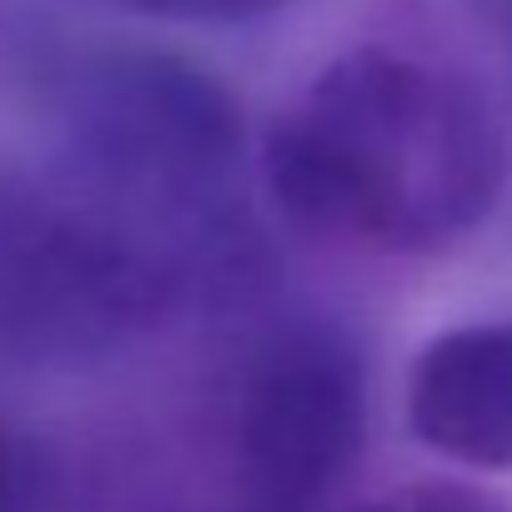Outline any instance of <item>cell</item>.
<instances>
[{
	"instance_id": "cell-1",
	"label": "cell",
	"mask_w": 512,
	"mask_h": 512,
	"mask_svg": "<svg viewBox=\"0 0 512 512\" xmlns=\"http://www.w3.org/2000/svg\"><path fill=\"white\" fill-rule=\"evenodd\" d=\"M262 171L282 216L307 236L417 256L492 216L507 186V141L462 76L362 46L277 116Z\"/></svg>"
},
{
	"instance_id": "cell-2",
	"label": "cell",
	"mask_w": 512,
	"mask_h": 512,
	"mask_svg": "<svg viewBox=\"0 0 512 512\" xmlns=\"http://www.w3.org/2000/svg\"><path fill=\"white\" fill-rule=\"evenodd\" d=\"M181 297V267L141 226L66 176L0 161V352L26 367H96Z\"/></svg>"
},
{
	"instance_id": "cell-3",
	"label": "cell",
	"mask_w": 512,
	"mask_h": 512,
	"mask_svg": "<svg viewBox=\"0 0 512 512\" xmlns=\"http://www.w3.org/2000/svg\"><path fill=\"white\" fill-rule=\"evenodd\" d=\"M51 111L66 181L121 221L201 206L241 156V106L176 51H76L51 71Z\"/></svg>"
},
{
	"instance_id": "cell-4",
	"label": "cell",
	"mask_w": 512,
	"mask_h": 512,
	"mask_svg": "<svg viewBox=\"0 0 512 512\" xmlns=\"http://www.w3.org/2000/svg\"><path fill=\"white\" fill-rule=\"evenodd\" d=\"M367 377L357 352L332 332H292L256 362L236 452L251 512H322L362 452Z\"/></svg>"
},
{
	"instance_id": "cell-5",
	"label": "cell",
	"mask_w": 512,
	"mask_h": 512,
	"mask_svg": "<svg viewBox=\"0 0 512 512\" xmlns=\"http://www.w3.org/2000/svg\"><path fill=\"white\" fill-rule=\"evenodd\" d=\"M407 417L422 447L477 472H512V322L432 337L407 377Z\"/></svg>"
},
{
	"instance_id": "cell-6",
	"label": "cell",
	"mask_w": 512,
	"mask_h": 512,
	"mask_svg": "<svg viewBox=\"0 0 512 512\" xmlns=\"http://www.w3.org/2000/svg\"><path fill=\"white\" fill-rule=\"evenodd\" d=\"M0 512H56V482L41 442L0 417Z\"/></svg>"
},
{
	"instance_id": "cell-7",
	"label": "cell",
	"mask_w": 512,
	"mask_h": 512,
	"mask_svg": "<svg viewBox=\"0 0 512 512\" xmlns=\"http://www.w3.org/2000/svg\"><path fill=\"white\" fill-rule=\"evenodd\" d=\"M106 11L146 16V21H176V26H251L272 21L297 0H91Z\"/></svg>"
},
{
	"instance_id": "cell-8",
	"label": "cell",
	"mask_w": 512,
	"mask_h": 512,
	"mask_svg": "<svg viewBox=\"0 0 512 512\" xmlns=\"http://www.w3.org/2000/svg\"><path fill=\"white\" fill-rule=\"evenodd\" d=\"M362 512H512V502H502L487 487L472 482H452V477H422L407 482L397 492H382L377 502H367Z\"/></svg>"
},
{
	"instance_id": "cell-9",
	"label": "cell",
	"mask_w": 512,
	"mask_h": 512,
	"mask_svg": "<svg viewBox=\"0 0 512 512\" xmlns=\"http://www.w3.org/2000/svg\"><path fill=\"white\" fill-rule=\"evenodd\" d=\"M492 6V21H497V31L507 36V46H512V0H487Z\"/></svg>"
}]
</instances>
